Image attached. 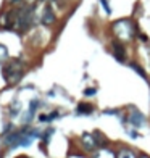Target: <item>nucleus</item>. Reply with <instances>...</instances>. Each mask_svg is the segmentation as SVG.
Returning <instances> with one entry per match:
<instances>
[{
	"label": "nucleus",
	"mask_w": 150,
	"mask_h": 158,
	"mask_svg": "<svg viewBox=\"0 0 150 158\" xmlns=\"http://www.w3.org/2000/svg\"><path fill=\"white\" fill-rule=\"evenodd\" d=\"M113 32L120 40H129L136 34V27L129 20H120L113 24Z\"/></svg>",
	"instance_id": "obj_1"
},
{
	"label": "nucleus",
	"mask_w": 150,
	"mask_h": 158,
	"mask_svg": "<svg viewBox=\"0 0 150 158\" xmlns=\"http://www.w3.org/2000/svg\"><path fill=\"white\" fill-rule=\"evenodd\" d=\"M21 74H23V69L20 65H11V66H8V69L5 68L3 69V76H5V81L8 84H15L21 79Z\"/></svg>",
	"instance_id": "obj_2"
},
{
	"label": "nucleus",
	"mask_w": 150,
	"mask_h": 158,
	"mask_svg": "<svg viewBox=\"0 0 150 158\" xmlns=\"http://www.w3.org/2000/svg\"><path fill=\"white\" fill-rule=\"evenodd\" d=\"M111 50H113V57L118 60V62H121V63L126 62V52H124V47L121 42L115 40V42L111 44Z\"/></svg>",
	"instance_id": "obj_3"
},
{
	"label": "nucleus",
	"mask_w": 150,
	"mask_h": 158,
	"mask_svg": "<svg viewBox=\"0 0 150 158\" xmlns=\"http://www.w3.org/2000/svg\"><path fill=\"white\" fill-rule=\"evenodd\" d=\"M129 121H131V124H132V126H136V128L142 126V123H144V115L140 113V111L132 110V115H131Z\"/></svg>",
	"instance_id": "obj_4"
},
{
	"label": "nucleus",
	"mask_w": 150,
	"mask_h": 158,
	"mask_svg": "<svg viewBox=\"0 0 150 158\" xmlns=\"http://www.w3.org/2000/svg\"><path fill=\"white\" fill-rule=\"evenodd\" d=\"M53 21H55V15H53L52 8H50V7H47L45 10H44V16H42V23H44L45 26H50Z\"/></svg>",
	"instance_id": "obj_5"
},
{
	"label": "nucleus",
	"mask_w": 150,
	"mask_h": 158,
	"mask_svg": "<svg viewBox=\"0 0 150 158\" xmlns=\"http://www.w3.org/2000/svg\"><path fill=\"white\" fill-rule=\"evenodd\" d=\"M82 142H84V147H86V150H92V148H95L97 142L94 141V137L91 134H84L82 136Z\"/></svg>",
	"instance_id": "obj_6"
},
{
	"label": "nucleus",
	"mask_w": 150,
	"mask_h": 158,
	"mask_svg": "<svg viewBox=\"0 0 150 158\" xmlns=\"http://www.w3.org/2000/svg\"><path fill=\"white\" fill-rule=\"evenodd\" d=\"M92 105H89V103H79L78 106V113H92Z\"/></svg>",
	"instance_id": "obj_7"
},
{
	"label": "nucleus",
	"mask_w": 150,
	"mask_h": 158,
	"mask_svg": "<svg viewBox=\"0 0 150 158\" xmlns=\"http://www.w3.org/2000/svg\"><path fill=\"white\" fill-rule=\"evenodd\" d=\"M37 106H39V100H31V106H29V113H27V118H26V121H29L31 119V116L34 115V111L37 110Z\"/></svg>",
	"instance_id": "obj_8"
},
{
	"label": "nucleus",
	"mask_w": 150,
	"mask_h": 158,
	"mask_svg": "<svg viewBox=\"0 0 150 158\" xmlns=\"http://www.w3.org/2000/svg\"><path fill=\"white\" fill-rule=\"evenodd\" d=\"M57 116H58V111H53V113H50V115H42L40 121L42 123H49V121H52V119H55Z\"/></svg>",
	"instance_id": "obj_9"
},
{
	"label": "nucleus",
	"mask_w": 150,
	"mask_h": 158,
	"mask_svg": "<svg viewBox=\"0 0 150 158\" xmlns=\"http://www.w3.org/2000/svg\"><path fill=\"white\" fill-rule=\"evenodd\" d=\"M95 158H115V153L110 152V150H100Z\"/></svg>",
	"instance_id": "obj_10"
},
{
	"label": "nucleus",
	"mask_w": 150,
	"mask_h": 158,
	"mask_svg": "<svg viewBox=\"0 0 150 158\" xmlns=\"http://www.w3.org/2000/svg\"><path fill=\"white\" fill-rule=\"evenodd\" d=\"M118 158H136V155H134V152H131V150H121L120 152V155H118Z\"/></svg>",
	"instance_id": "obj_11"
},
{
	"label": "nucleus",
	"mask_w": 150,
	"mask_h": 158,
	"mask_svg": "<svg viewBox=\"0 0 150 158\" xmlns=\"http://www.w3.org/2000/svg\"><path fill=\"white\" fill-rule=\"evenodd\" d=\"M8 57V50L7 47H3V45H0V62H3Z\"/></svg>",
	"instance_id": "obj_12"
},
{
	"label": "nucleus",
	"mask_w": 150,
	"mask_h": 158,
	"mask_svg": "<svg viewBox=\"0 0 150 158\" xmlns=\"http://www.w3.org/2000/svg\"><path fill=\"white\" fill-rule=\"evenodd\" d=\"M131 68H132L134 71H137V73H139V74H140V76H142V77H145V71H144V69H142V68L139 66V65L132 63V65H131Z\"/></svg>",
	"instance_id": "obj_13"
},
{
	"label": "nucleus",
	"mask_w": 150,
	"mask_h": 158,
	"mask_svg": "<svg viewBox=\"0 0 150 158\" xmlns=\"http://www.w3.org/2000/svg\"><path fill=\"white\" fill-rule=\"evenodd\" d=\"M100 2H102V7L105 8V11L107 13H111V8L108 7V2H107V0H100Z\"/></svg>",
	"instance_id": "obj_14"
},
{
	"label": "nucleus",
	"mask_w": 150,
	"mask_h": 158,
	"mask_svg": "<svg viewBox=\"0 0 150 158\" xmlns=\"http://www.w3.org/2000/svg\"><path fill=\"white\" fill-rule=\"evenodd\" d=\"M94 94H95V89H86V90H84V95H89V97H91V95H94Z\"/></svg>",
	"instance_id": "obj_15"
},
{
	"label": "nucleus",
	"mask_w": 150,
	"mask_h": 158,
	"mask_svg": "<svg viewBox=\"0 0 150 158\" xmlns=\"http://www.w3.org/2000/svg\"><path fill=\"white\" fill-rule=\"evenodd\" d=\"M139 158H150V156H147V155H140Z\"/></svg>",
	"instance_id": "obj_16"
},
{
	"label": "nucleus",
	"mask_w": 150,
	"mask_h": 158,
	"mask_svg": "<svg viewBox=\"0 0 150 158\" xmlns=\"http://www.w3.org/2000/svg\"><path fill=\"white\" fill-rule=\"evenodd\" d=\"M0 158H2V156H0Z\"/></svg>",
	"instance_id": "obj_17"
}]
</instances>
